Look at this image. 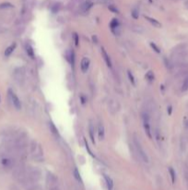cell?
<instances>
[{
    "label": "cell",
    "mask_w": 188,
    "mask_h": 190,
    "mask_svg": "<svg viewBox=\"0 0 188 190\" xmlns=\"http://www.w3.org/2000/svg\"><path fill=\"white\" fill-rule=\"evenodd\" d=\"M135 146H136V149L137 151V154H138V156H139V158L141 159V160H142V162H146V163H148L149 162V157H148L147 153H146V152L144 151L143 147H141L139 141H137L136 139H135Z\"/></svg>",
    "instance_id": "6da1fadb"
},
{
    "label": "cell",
    "mask_w": 188,
    "mask_h": 190,
    "mask_svg": "<svg viewBox=\"0 0 188 190\" xmlns=\"http://www.w3.org/2000/svg\"><path fill=\"white\" fill-rule=\"evenodd\" d=\"M8 95H9L11 102H12V104H13V106L15 107V109L19 110L20 109H21V102H20L18 96H17V95L11 89L8 90Z\"/></svg>",
    "instance_id": "7a4b0ae2"
},
{
    "label": "cell",
    "mask_w": 188,
    "mask_h": 190,
    "mask_svg": "<svg viewBox=\"0 0 188 190\" xmlns=\"http://www.w3.org/2000/svg\"><path fill=\"white\" fill-rule=\"evenodd\" d=\"M143 127H144L146 135H148V137L149 139H151L152 138V134H151V130H150L149 119L148 115H144L143 116Z\"/></svg>",
    "instance_id": "3957f363"
},
{
    "label": "cell",
    "mask_w": 188,
    "mask_h": 190,
    "mask_svg": "<svg viewBox=\"0 0 188 190\" xmlns=\"http://www.w3.org/2000/svg\"><path fill=\"white\" fill-rule=\"evenodd\" d=\"M1 164L5 169H11L14 165V162L13 160L8 158V157H4L1 160Z\"/></svg>",
    "instance_id": "277c9868"
},
{
    "label": "cell",
    "mask_w": 188,
    "mask_h": 190,
    "mask_svg": "<svg viewBox=\"0 0 188 190\" xmlns=\"http://www.w3.org/2000/svg\"><path fill=\"white\" fill-rule=\"evenodd\" d=\"M89 67H90V60L88 57H83L80 64L82 72H87L88 70H89Z\"/></svg>",
    "instance_id": "5b68a950"
},
{
    "label": "cell",
    "mask_w": 188,
    "mask_h": 190,
    "mask_svg": "<svg viewBox=\"0 0 188 190\" xmlns=\"http://www.w3.org/2000/svg\"><path fill=\"white\" fill-rule=\"evenodd\" d=\"M102 53L103 60H104V61H105V63L107 64V66H108L109 68H112V61H111V59H110L109 55L107 54L106 50H105V49H104L103 47L102 48Z\"/></svg>",
    "instance_id": "8992f818"
},
{
    "label": "cell",
    "mask_w": 188,
    "mask_h": 190,
    "mask_svg": "<svg viewBox=\"0 0 188 190\" xmlns=\"http://www.w3.org/2000/svg\"><path fill=\"white\" fill-rule=\"evenodd\" d=\"M16 47H17V44H16V43L11 44L9 47H7L6 48V50H5V57H9V56L12 54V53L14 52V50L16 49Z\"/></svg>",
    "instance_id": "52a82bcc"
},
{
    "label": "cell",
    "mask_w": 188,
    "mask_h": 190,
    "mask_svg": "<svg viewBox=\"0 0 188 190\" xmlns=\"http://www.w3.org/2000/svg\"><path fill=\"white\" fill-rule=\"evenodd\" d=\"M74 57L75 56H74V52L73 51H68V52L66 53V60H68L72 66L75 63V57Z\"/></svg>",
    "instance_id": "ba28073f"
},
{
    "label": "cell",
    "mask_w": 188,
    "mask_h": 190,
    "mask_svg": "<svg viewBox=\"0 0 188 190\" xmlns=\"http://www.w3.org/2000/svg\"><path fill=\"white\" fill-rule=\"evenodd\" d=\"M145 19L147 20L149 23H151L154 27H157V28L161 27V23L159 22V20H155V19H153V18H150V17H149V16H145Z\"/></svg>",
    "instance_id": "9c48e42d"
},
{
    "label": "cell",
    "mask_w": 188,
    "mask_h": 190,
    "mask_svg": "<svg viewBox=\"0 0 188 190\" xmlns=\"http://www.w3.org/2000/svg\"><path fill=\"white\" fill-rule=\"evenodd\" d=\"M104 135H105V131H104V126L102 123H100L99 127H98V137L99 139L103 140L104 139Z\"/></svg>",
    "instance_id": "30bf717a"
},
{
    "label": "cell",
    "mask_w": 188,
    "mask_h": 190,
    "mask_svg": "<svg viewBox=\"0 0 188 190\" xmlns=\"http://www.w3.org/2000/svg\"><path fill=\"white\" fill-rule=\"evenodd\" d=\"M104 179H105V183H106V187L108 190H112L114 187V182H112V178L108 175H104Z\"/></svg>",
    "instance_id": "8fae6325"
},
{
    "label": "cell",
    "mask_w": 188,
    "mask_h": 190,
    "mask_svg": "<svg viewBox=\"0 0 188 190\" xmlns=\"http://www.w3.org/2000/svg\"><path fill=\"white\" fill-rule=\"evenodd\" d=\"M26 52L29 57H31V59H34V51H33V48L31 45H26Z\"/></svg>",
    "instance_id": "7c38bea8"
},
{
    "label": "cell",
    "mask_w": 188,
    "mask_h": 190,
    "mask_svg": "<svg viewBox=\"0 0 188 190\" xmlns=\"http://www.w3.org/2000/svg\"><path fill=\"white\" fill-rule=\"evenodd\" d=\"M146 79L149 82H153L154 79H155V76H154V73L151 71H149L147 73H146Z\"/></svg>",
    "instance_id": "4fadbf2b"
},
{
    "label": "cell",
    "mask_w": 188,
    "mask_h": 190,
    "mask_svg": "<svg viewBox=\"0 0 188 190\" xmlns=\"http://www.w3.org/2000/svg\"><path fill=\"white\" fill-rule=\"evenodd\" d=\"M118 27H120V23H119V22H118V20L114 19V20H112V22H110V28H111V30H112V29H115V28H118Z\"/></svg>",
    "instance_id": "5bb4252c"
},
{
    "label": "cell",
    "mask_w": 188,
    "mask_h": 190,
    "mask_svg": "<svg viewBox=\"0 0 188 190\" xmlns=\"http://www.w3.org/2000/svg\"><path fill=\"white\" fill-rule=\"evenodd\" d=\"M169 172H170V175H171V178H172V182L174 184L175 183V180H176V173H175L174 169L170 167L169 168Z\"/></svg>",
    "instance_id": "9a60e30c"
},
{
    "label": "cell",
    "mask_w": 188,
    "mask_h": 190,
    "mask_svg": "<svg viewBox=\"0 0 188 190\" xmlns=\"http://www.w3.org/2000/svg\"><path fill=\"white\" fill-rule=\"evenodd\" d=\"M181 90L183 91V92H185V91L188 90V76H186L185 78V80H183Z\"/></svg>",
    "instance_id": "2e32d148"
},
{
    "label": "cell",
    "mask_w": 188,
    "mask_h": 190,
    "mask_svg": "<svg viewBox=\"0 0 188 190\" xmlns=\"http://www.w3.org/2000/svg\"><path fill=\"white\" fill-rule=\"evenodd\" d=\"M73 175H74L75 179H76L77 181L81 182V176H80V173H79V172H78V170L77 168H75V169H74V171H73Z\"/></svg>",
    "instance_id": "e0dca14e"
},
{
    "label": "cell",
    "mask_w": 188,
    "mask_h": 190,
    "mask_svg": "<svg viewBox=\"0 0 188 190\" xmlns=\"http://www.w3.org/2000/svg\"><path fill=\"white\" fill-rule=\"evenodd\" d=\"M90 136L91 139V142L93 144H95V138H94V128L92 126V124L90 125Z\"/></svg>",
    "instance_id": "ac0fdd59"
},
{
    "label": "cell",
    "mask_w": 188,
    "mask_h": 190,
    "mask_svg": "<svg viewBox=\"0 0 188 190\" xmlns=\"http://www.w3.org/2000/svg\"><path fill=\"white\" fill-rule=\"evenodd\" d=\"M127 76H128V79H129V81H130V82L133 85H136V81H135V77H134V75H133V73L130 72V71H128L127 72Z\"/></svg>",
    "instance_id": "d6986e66"
},
{
    "label": "cell",
    "mask_w": 188,
    "mask_h": 190,
    "mask_svg": "<svg viewBox=\"0 0 188 190\" xmlns=\"http://www.w3.org/2000/svg\"><path fill=\"white\" fill-rule=\"evenodd\" d=\"M14 6L12 4L8 3V2H5L0 4V9H9V7H13Z\"/></svg>",
    "instance_id": "ffe728a7"
},
{
    "label": "cell",
    "mask_w": 188,
    "mask_h": 190,
    "mask_svg": "<svg viewBox=\"0 0 188 190\" xmlns=\"http://www.w3.org/2000/svg\"><path fill=\"white\" fill-rule=\"evenodd\" d=\"M149 45H150V47H151V48L153 49L154 51H155L156 53H158V54H160V53H161V49H160V47H159L155 43L151 42Z\"/></svg>",
    "instance_id": "44dd1931"
},
{
    "label": "cell",
    "mask_w": 188,
    "mask_h": 190,
    "mask_svg": "<svg viewBox=\"0 0 188 190\" xmlns=\"http://www.w3.org/2000/svg\"><path fill=\"white\" fill-rule=\"evenodd\" d=\"M131 15H132V17L135 19V20H137L138 19V17H139V13H138V10L137 9H133L132 10V12H131Z\"/></svg>",
    "instance_id": "7402d4cb"
},
{
    "label": "cell",
    "mask_w": 188,
    "mask_h": 190,
    "mask_svg": "<svg viewBox=\"0 0 188 190\" xmlns=\"http://www.w3.org/2000/svg\"><path fill=\"white\" fill-rule=\"evenodd\" d=\"M49 190H60V188L58 187V185H56V182L51 183V187H49Z\"/></svg>",
    "instance_id": "603a6c76"
},
{
    "label": "cell",
    "mask_w": 188,
    "mask_h": 190,
    "mask_svg": "<svg viewBox=\"0 0 188 190\" xmlns=\"http://www.w3.org/2000/svg\"><path fill=\"white\" fill-rule=\"evenodd\" d=\"M84 142H85V147H86V149L88 150V152H89V153H90V156L94 157V155H93V153H92V152H91L90 148V147H89V144H88V142H87V140H86V139H84Z\"/></svg>",
    "instance_id": "cb8c5ba5"
},
{
    "label": "cell",
    "mask_w": 188,
    "mask_h": 190,
    "mask_svg": "<svg viewBox=\"0 0 188 190\" xmlns=\"http://www.w3.org/2000/svg\"><path fill=\"white\" fill-rule=\"evenodd\" d=\"M74 39H75V45H76V47H78L79 39H78V35L77 34H74Z\"/></svg>",
    "instance_id": "d4e9b609"
},
{
    "label": "cell",
    "mask_w": 188,
    "mask_h": 190,
    "mask_svg": "<svg viewBox=\"0 0 188 190\" xmlns=\"http://www.w3.org/2000/svg\"><path fill=\"white\" fill-rule=\"evenodd\" d=\"M109 9L112 10V11H114V12H115V13H118V12H119L118 9H115V7H114V6H110V7H109Z\"/></svg>",
    "instance_id": "484cf974"
},
{
    "label": "cell",
    "mask_w": 188,
    "mask_h": 190,
    "mask_svg": "<svg viewBox=\"0 0 188 190\" xmlns=\"http://www.w3.org/2000/svg\"><path fill=\"white\" fill-rule=\"evenodd\" d=\"M172 111H173V107H172V106H169V108H168V114H169V115L172 114Z\"/></svg>",
    "instance_id": "4316f807"
},
{
    "label": "cell",
    "mask_w": 188,
    "mask_h": 190,
    "mask_svg": "<svg viewBox=\"0 0 188 190\" xmlns=\"http://www.w3.org/2000/svg\"><path fill=\"white\" fill-rule=\"evenodd\" d=\"M80 98H81V103H82L83 105H84L85 103H86V99H85L84 97H83V96H81V97H80Z\"/></svg>",
    "instance_id": "83f0119b"
},
{
    "label": "cell",
    "mask_w": 188,
    "mask_h": 190,
    "mask_svg": "<svg viewBox=\"0 0 188 190\" xmlns=\"http://www.w3.org/2000/svg\"><path fill=\"white\" fill-rule=\"evenodd\" d=\"M0 102H1V97H0Z\"/></svg>",
    "instance_id": "f1b7e54d"
}]
</instances>
